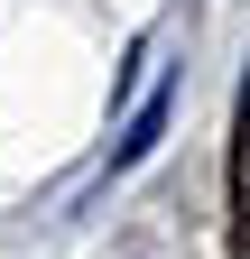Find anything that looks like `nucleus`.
<instances>
[{
    "label": "nucleus",
    "instance_id": "f03ea898",
    "mask_svg": "<svg viewBox=\"0 0 250 259\" xmlns=\"http://www.w3.org/2000/svg\"><path fill=\"white\" fill-rule=\"evenodd\" d=\"M241 120H250V83H241Z\"/></svg>",
    "mask_w": 250,
    "mask_h": 259
},
{
    "label": "nucleus",
    "instance_id": "f257e3e1",
    "mask_svg": "<svg viewBox=\"0 0 250 259\" xmlns=\"http://www.w3.org/2000/svg\"><path fill=\"white\" fill-rule=\"evenodd\" d=\"M167 102H176V93H148V102H139V120L120 130V148H111V167H139V157L167 139Z\"/></svg>",
    "mask_w": 250,
    "mask_h": 259
}]
</instances>
